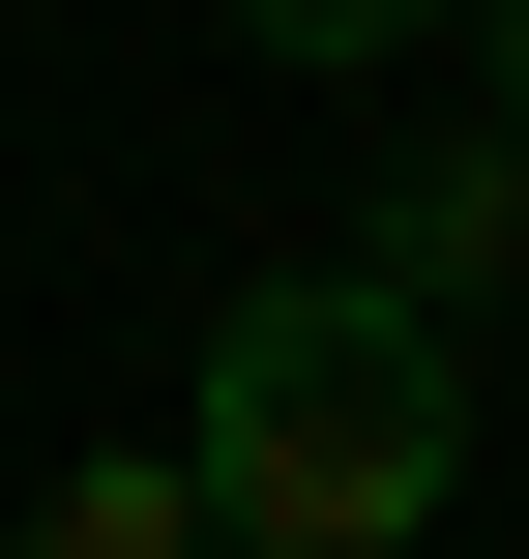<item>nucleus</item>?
Listing matches in <instances>:
<instances>
[{
    "label": "nucleus",
    "instance_id": "f257e3e1",
    "mask_svg": "<svg viewBox=\"0 0 529 559\" xmlns=\"http://www.w3.org/2000/svg\"><path fill=\"white\" fill-rule=\"evenodd\" d=\"M177 501H206V559H412L471 501V354L383 265H265L177 354Z\"/></svg>",
    "mask_w": 529,
    "mask_h": 559
},
{
    "label": "nucleus",
    "instance_id": "f03ea898",
    "mask_svg": "<svg viewBox=\"0 0 529 559\" xmlns=\"http://www.w3.org/2000/svg\"><path fill=\"white\" fill-rule=\"evenodd\" d=\"M412 324H471V295H529V147L471 118V147H383V236H353Z\"/></svg>",
    "mask_w": 529,
    "mask_h": 559
},
{
    "label": "nucleus",
    "instance_id": "7ed1b4c3",
    "mask_svg": "<svg viewBox=\"0 0 529 559\" xmlns=\"http://www.w3.org/2000/svg\"><path fill=\"white\" fill-rule=\"evenodd\" d=\"M29 559H206V501H177V442H88V472L29 501Z\"/></svg>",
    "mask_w": 529,
    "mask_h": 559
},
{
    "label": "nucleus",
    "instance_id": "20e7f679",
    "mask_svg": "<svg viewBox=\"0 0 529 559\" xmlns=\"http://www.w3.org/2000/svg\"><path fill=\"white\" fill-rule=\"evenodd\" d=\"M236 29H265V59H294V88H353V59H412V29H442V0H236Z\"/></svg>",
    "mask_w": 529,
    "mask_h": 559
},
{
    "label": "nucleus",
    "instance_id": "39448f33",
    "mask_svg": "<svg viewBox=\"0 0 529 559\" xmlns=\"http://www.w3.org/2000/svg\"><path fill=\"white\" fill-rule=\"evenodd\" d=\"M442 29H471V59H501V147H529V0H442Z\"/></svg>",
    "mask_w": 529,
    "mask_h": 559
}]
</instances>
